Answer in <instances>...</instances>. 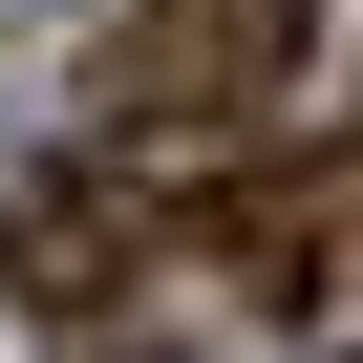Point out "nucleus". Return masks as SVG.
Returning a JSON list of instances; mask_svg holds the SVG:
<instances>
[{
    "label": "nucleus",
    "instance_id": "1",
    "mask_svg": "<svg viewBox=\"0 0 363 363\" xmlns=\"http://www.w3.org/2000/svg\"><path fill=\"white\" fill-rule=\"evenodd\" d=\"M171 235H193V193H171V171H128V150L22 171V214H0V257H22V320H107Z\"/></svg>",
    "mask_w": 363,
    "mask_h": 363
},
{
    "label": "nucleus",
    "instance_id": "2",
    "mask_svg": "<svg viewBox=\"0 0 363 363\" xmlns=\"http://www.w3.org/2000/svg\"><path fill=\"white\" fill-rule=\"evenodd\" d=\"M193 235H214L278 320H363V150H257V171H214Z\"/></svg>",
    "mask_w": 363,
    "mask_h": 363
},
{
    "label": "nucleus",
    "instance_id": "3",
    "mask_svg": "<svg viewBox=\"0 0 363 363\" xmlns=\"http://www.w3.org/2000/svg\"><path fill=\"white\" fill-rule=\"evenodd\" d=\"M299 43H320V0H150V22L107 43V86L171 128V107H193V128H235V107H278L299 86Z\"/></svg>",
    "mask_w": 363,
    "mask_h": 363
}]
</instances>
